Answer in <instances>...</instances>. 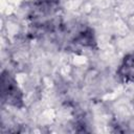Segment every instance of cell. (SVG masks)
<instances>
[{
  "label": "cell",
  "mask_w": 134,
  "mask_h": 134,
  "mask_svg": "<svg viewBox=\"0 0 134 134\" xmlns=\"http://www.w3.org/2000/svg\"><path fill=\"white\" fill-rule=\"evenodd\" d=\"M118 80L124 84L134 83V51L126 54L116 69Z\"/></svg>",
  "instance_id": "obj_4"
},
{
  "label": "cell",
  "mask_w": 134,
  "mask_h": 134,
  "mask_svg": "<svg viewBox=\"0 0 134 134\" xmlns=\"http://www.w3.org/2000/svg\"><path fill=\"white\" fill-rule=\"evenodd\" d=\"M55 36L62 38L64 48L74 53H85L97 49L95 34L92 27L85 24H76L70 28L62 24Z\"/></svg>",
  "instance_id": "obj_1"
},
{
  "label": "cell",
  "mask_w": 134,
  "mask_h": 134,
  "mask_svg": "<svg viewBox=\"0 0 134 134\" xmlns=\"http://www.w3.org/2000/svg\"><path fill=\"white\" fill-rule=\"evenodd\" d=\"M1 100L7 107L21 109L24 107V94L16 77L8 71L1 73Z\"/></svg>",
  "instance_id": "obj_3"
},
{
  "label": "cell",
  "mask_w": 134,
  "mask_h": 134,
  "mask_svg": "<svg viewBox=\"0 0 134 134\" xmlns=\"http://www.w3.org/2000/svg\"><path fill=\"white\" fill-rule=\"evenodd\" d=\"M60 10L61 0H34L28 12L30 25L38 26L58 20Z\"/></svg>",
  "instance_id": "obj_2"
}]
</instances>
